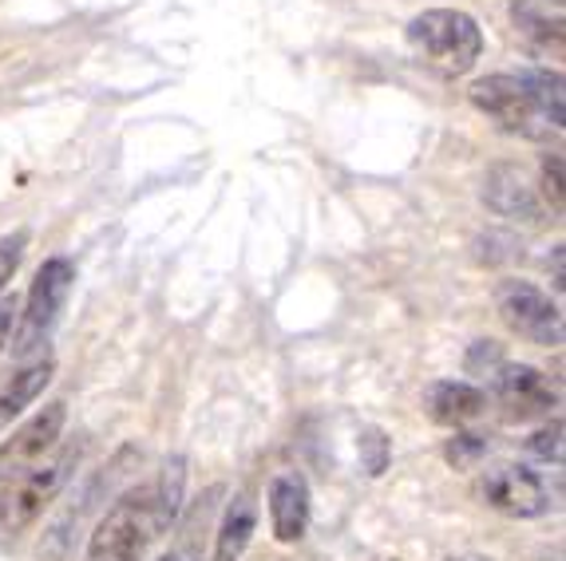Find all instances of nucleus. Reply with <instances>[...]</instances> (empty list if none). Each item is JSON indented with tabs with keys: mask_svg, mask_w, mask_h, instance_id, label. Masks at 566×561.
Instances as JSON below:
<instances>
[{
	"mask_svg": "<svg viewBox=\"0 0 566 561\" xmlns=\"http://www.w3.org/2000/svg\"><path fill=\"white\" fill-rule=\"evenodd\" d=\"M468 99H472L475 112L488 115L507 135H520V139L531 142H547L563 135V72L535 67V72L488 75V80H475Z\"/></svg>",
	"mask_w": 566,
	"mask_h": 561,
	"instance_id": "nucleus-1",
	"label": "nucleus"
},
{
	"mask_svg": "<svg viewBox=\"0 0 566 561\" xmlns=\"http://www.w3.org/2000/svg\"><path fill=\"white\" fill-rule=\"evenodd\" d=\"M408 52L440 80H460L483 56V29L463 9H428L408 20Z\"/></svg>",
	"mask_w": 566,
	"mask_h": 561,
	"instance_id": "nucleus-2",
	"label": "nucleus"
},
{
	"mask_svg": "<svg viewBox=\"0 0 566 561\" xmlns=\"http://www.w3.org/2000/svg\"><path fill=\"white\" fill-rule=\"evenodd\" d=\"M170 518L163 510L155 487H143L123 495L119 502L99 518V526L92 530L84 561H143L147 550L159 542L170 530Z\"/></svg>",
	"mask_w": 566,
	"mask_h": 561,
	"instance_id": "nucleus-3",
	"label": "nucleus"
},
{
	"mask_svg": "<svg viewBox=\"0 0 566 561\" xmlns=\"http://www.w3.org/2000/svg\"><path fill=\"white\" fill-rule=\"evenodd\" d=\"M76 458H80V447H67V451H60L56 458L32 463V467H24L20 475L0 483V538H17V533H24L44 515L48 506H52V498L64 490L67 475L76 467Z\"/></svg>",
	"mask_w": 566,
	"mask_h": 561,
	"instance_id": "nucleus-4",
	"label": "nucleus"
},
{
	"mask_svg": "<svg viewBox=\"0 0 566 561\" xmlns=\"http://www.w3.org/2000/svg\"><path fill=\"white\" fill-rule=\"evenodd\" d=\"M76 285V265L67 257H48L36 269V280H32L29 297H24V313H20V328L12 348L17 352H32L48 340V332L56 328L60 313L67 305V293Z\"/></svg>",
	"mask_w": 566,
	"mask_h": 561,
	"instance_id": "nucleus-5",
	"label": "nucleus"
},
{
	"mask_svg": "<svg viewBox=\"0 0 566 561\" xmlns=\"http://www.w3.org/2000/svg\"><path fill=\"white\" fill-rule=\"evenodd\" d=\"M495 313H500V320L515 337L531 340V345H543V348L563 345V313L531 280H503L500 289H495Z\"/></svg>",
	"mask_w": 566,
	"mask_h": 561,
	"instance_id": "nucleus-6",
	"label": "nucleus"
},
{
	"mask_svg": "<svg viewBox=\"0 0 566 561\" xmlns=\"http://www.w3.org/2000/svg\"><path fill=\"white\" fill-rule=\"evenodd\" d=\"M480 498L503 518H538L551 510L547 483L520 463H500V467L483 470Z\"/></svg>",
	"mask_w": 566,
	"mask_h": 561,
	"instance_id": "nucleus-7",
	"label": "nucleus"
},
{
	"mask_svg": "<svg viewBox=\"0 0 566 561\" xmlns=\"http://www.w3.org/2000/svg\"><path fill=\"white\" fill-rule=\"evenodd\" d=\"M491 395L511 423L543 420L551 415V407H558V392L551 388L547 375L531 364H507V360L491 372Z\"/></svg>",
	"mask_w": 566,
	"mask_h": 561,
	"instance_id": "nucleus-8",
	"label": "nucleus"
},
{
	"mask_svg": "<svg viewBox=\"0 0 566 561\" xmlns=\"http://www.w3.org/2000/svg\"><path fill=\"white\" fill-rule=\"evenodd\" d=\"M511 24L523 44L543 60H563L566 4L563 0H511Z\"/></svg>",
	"mask_w": 566,
	"mask_h": 561,
	"instance_id": "nucleus-9",
	"label": "nucleus"
},
{
	"mask_svg": "<svg viewBox=\"0 0 566 561\" xmlns=\"http://www.w3.org/2000/svg\"><path fill=\"white\" fill-rule=\"evenodd\" d=\"M64 420H67L64 403H48L44 412L32 415V420L24 423V427H20L4 447H0V483L12 478V475H20V470L32 467V463H40L44 451L56 447L60 431H64Z\"/></svg>",
	"mask_w": 566,
	"mask_h": 561,
	"instance_id": "nucleus-10",
	"label": "nucleus"
},
{
	"mask_svg": "<svg viewBox=\"0 0 566 561\" xmlns=\"http://www.w3.org/2000/svg\"><path fill=\"white\" fill-rule=\"evenodd\" d=\"M265 498H270V526H274L277 542H302L305 530H310V483H305L302 470H282V475L270 478Z\"/></svg>",
	"mask_w": 566,
	"mask_h": 561,
	"instance_id": "nucleus-11",
	"label": "nucleus"
},
{
	"mask_svg": "<svg viewBox=\"0 0 566 561\" xmlns=\"http://www.w3.org/2000/svg\"><path fill=\"white\" fill-rule=\"evenodd\" d=\"M483 202L500 218H520V222H538L543 218V198L531 187V178L515 162H500L483 178Z\"/></svg>",
	"mask_w": 566,
	"mask_h": 561,
	"instance_id": "nucleus-12",
	"label": "nucleus"
},
{
	"mask_svg": "<svg viewBox=\"0 0 566 561\" xmlns=\"http://www.w3.org/2000/svg\"><path fill=\"white\" fill-rule=\"evenodd\" d=\"M424 412L440 427H463L488 412V392L468 380H436L424 392Z\"/></svg>",
	"mask_w": 566,
	"mask_h": 561,
	"instance_id": "nucleus-13",
	"label": "nucleus"
},
{
	"mask_svg": "<svg viewBox=\"0 0 566 561\" xmlns=\"http://www.w3.org/2000/svg\"><path fill=\"white\" fill-rule=\"evenodd\" d=\"M52 375H56L52 356H40V360H29V364L12 368L9 375H0V431L20 420L29 403H36V395L52 384Z\"/></svg>",
	"mask_w": 566,
	"mask_h": 561,
	"instance_id": "nucleus-14",
	"label": "nucleus"
},
{
	"mask_svg": "<svg viewBox=\"0 0 566 561\" xmlns=\"http://www.w3.org/2000/svg\"><path fill=\"white\" fill-rule=\"evenodd\" d=\"M258 530V506L250 495H234V502L227 506V515H222V526L214 533V558L210 561H238L250 546Z\"/></svg>",
	"mask_w": 566,
	"mask_h": 561,
	"instance_id": "nucleus-15",
	"label": "nucleus"
},
{
	"mask_svg": "<svg viewBox=\"0 0 566 561\" xmlns=\"http://www.w3.org/2000/svg\"><path fill=\"white\" fill-rule=\"evenodd\" d=\"M357 451H360V470L368 478H380L388 470V458H392V440L380 427H360Z\"/></svg>",
	"mask_w": 566,
	"mask_h": 561,
	"instance_id": "nucleus-16",
	"label": "nucleus"
},
{
	"mask_svg": "<svg viewBox=\"0 0 566 561\" xmlns=\"http://www.w3.org/2000/svg\"><path fill=\"white\" fill-rule=\"evenodd\" d=\"M155 495H159L167 518L175 522L182 510V498H187V463L182 458H167V467H163L159 483H155Z\"/></svg>",
	"mask_w": 566,
	"mask_h": 561,
	"instance_id": "nucleus-17",
	"label": "nucleus"
},
{
	"mask_svg": "<svg viewBox=\"0 0 566 561\" xmlns=\"http://www.w3.org/2000/svg\"><path fill=\"white\" fill-rule=\"evenodd\" d=\"M24 250H29V230L0 237V293L9 289V280L17 277L20 262H24Z\"/></svg>",
	"mask_w": 566,
	"mask_h": 561,
	"instance_id": "nucleus-18",
	"label": "nucleus"
},
{
	"mask_svg": "<svg viewBox=\"0 0 566 561\" xmlns=\"http://www.w3.org/2000/svg\"><path fill=\"white\" fill-rule=\"evenodd\" d=\"M483 455H488V443H483L480 435H455V440H448V447H444V458L455 470H472Z\"/></svg>",
	"mask_w": 566,
	"mask_h": 561,
	"instance_id": "nucleus-19",
	"label": "nucleus"
},
{
	"mask_svg": "<svg viewBox=\"0 0 566 561\" xmlns=\"http://www.w3.org/2000/svg\"><path fill=\"white\" fill-rule=\"evenodd\" d=\"M531 455L547 458V463H563V420H551L547 427H538L535 435H531Z\"/></svg>",
	"mask_w": 566,
	"mask_h": 561,
	"instance_id": "nucleus-20",
	"label": "nucleus"
},
{
	"mask_svg": "<svg viewBox=\"0 0 566 561\" xmlns=\"http://www.w3.org/2000/svg\"><path fill=\"white\" fill-rule=\"evenodd\" d=\"M538 194H543V202H547L555 214H563V155H551L547 162H543V182H538Z\"/></svg>",
	"mask_w": 566,
	"mask_h": 561,
	"instance_id": "nucleus-21",
	"label": "nucleus"
},
{
	"mask_svg": "<svg viewBox=\"0 0 566 561\" xmlns=\"http://www.w3.org/2000/svg\"><path fill=\"white\" fill-rule=\"evenodd\" d=\"M12 320H17V300L4 297V300H0V352H4V345H9Z\"/></svg>",
	"mask_w": 566,
	"mask_h": 561,
	"instance_id": "nucleus-22",
	"label": "nucleus"
},
{
	"mask_svg": "<svg viewBox=\"0 0 566 561\" xmlns=\"http://www.w3.org/2000/svg\"><path fill=\"white\" fill-rule=\"evenodd\" d=\"M159 561H190V553L187 550H170V553H163Z\"/></svg>",
	"mask_w": 566,
	"mask_h": 561,
	"instance_id": "nucleus-23",
	"label": "nucleus"
},
{
	"mask_svg": "<svg viewBox=\"0 0 566 561\" xmlns=\"http://www.w3.org/2000/svg\"><path fill=\"white\" fill-rule=\"evenodd\" d=\"M385 561H388V558H385ZM392 561H397V558H392Z\"/></svg>",
	"mask_w": 566,
	"mask_h": 561,
	"instance_id": "nucleus-24",
	"label": "nucleus"
}]
</instances>
